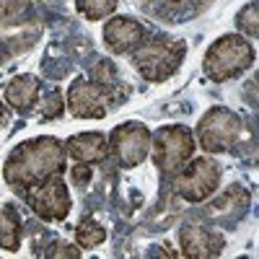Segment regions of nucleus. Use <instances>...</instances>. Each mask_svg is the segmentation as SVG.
Wrapping results in <instances>:
<instances>
[{"label":"nucleus","instance_id":"5","mask_svg":"<svg viewBox=\"0 0 259 259\" xmlns=\"http://www.w3.org/2000/svg\"><path fill=\"white\" fill-rule=\"evenodd\" d=\"M194 138L184 124H163L150 135V156L161 174L174 177L177 171L192 158Z\"/></svg>","mask_w":259,"mask_h":259},{"label":"nucleus","instance_id":"11","mask_svg":"<svg viewBox=\"0 0 259 259\" xmlns=\"http://www.w3.org/2000/svg\"><path fill=\"white\" fill-rule=\"evenodd\" d=\"M145 41V26L130 16H114L104 24V45L112 55L135 52Z\"/></svg>","mask_w":259,"mask_h":259},{"label":"nucleus","instance_id":"12","mask_svg":"<svg viewBox=\"0 0 259 259\" xmlns=\"http://www.w3.org/2000/svg\"><path fill=\"white\" fill-rule=\"evenodd\" d=\"M39 91H41V83L36 75H16L3 91V101L11 106L13 112L18 114H29L34 112V106L39 101Z\"/></svg>","mask_w":259,"mask_h":259},{"label":"nucleus","instance_id":"2","mask_svg":"<svg viewBox=\"0 0 259 259\" xmlns=\"http://www.w3.org/2000/svg\"><path fill=\"white\" fill-rule=\"evenodd\" d=\"M254 65V47L241 34H226L215 39L205 52L202 70L212 83H226L244 75Z\"/></svg>","mask_w":259,"mask_h":259},{"label":"nucleus","instance_id":"1","mask_svg":"<svg viewBox=\"0 0 259 259\" xmlns=\"http://www.w3.org/2000/svg\"><path fill=\"white\" fill-rule=\"evenodd\" d=\"M65 145L52 138V135H41L24 140L11 150V156L3 163V179L11 189L24 194L26 189L41 184L45 179L62 174L65 168Z\"/></svg>","mask_w":259,"mask_h":259},{"label":"nucleus","instance_id":"9","mask_svg":"<svg viewBox=\"0 0 259 259\" xmlns=\"http://www.w3.org/2000/svg\"><path fill=\"white\" fill-rule=\"evenodd\" d=\"M106 143H109V153L122 168H135L150 153V130L140 122H124L112 130Z\"/></svg>","mask_w":259,"mask_h":259},{"label":"nucleus","instance_id":"15","mask_svg":"<svg viewBox=\"0 0 259 259\" xmlns=\"http://www.w3.org/2000/svg\"><path fill=\"white\" fill-rule=\"evenodd\" d=\"M246 205H249V194H246V189H241L239 184H233L226 194H221V197L210 205L207 212H210V215H221V212H241V210H246Z\"/></svg>","mask_w":259,"mask_h":259},{"label":"nucleus","instance_id":"14","mask_svg":"<svg viewBox=\"0 0 259 259\" xmlns=\"http://www.w3.org/2000/svg\"><path fill=\"white\" fill-rule=\"evenodd\" d=\"M0 249H21V218L13 207H0Z\"/></svg>","mask_w":259,"mask_h":259},{"label":"nucleus","instance_id":"8","mask_svg":"<svg viewBox=\"0 0 259 259\" xmlns=\"http://www.w3.org/2000/svg\"><path fill=\"white\" fill-rule=\"evenodd\" d=\"M221 166L212 158H194L189 166H182L174 174V192L187 202H202L218 189Z\"/></svg>","mask_w":259,"mask_h":259},{"label":"nucleus","instance_id":"6","mask_svg":"<svg viewBox=\"0 0 259 259\" xmlns=\"http://www.w3.org/2000/svg\"><path fill=\"white\" fill-rule=\"evenodd\" d=\"M244 133V122L228 106H212L197 122V140L205 153H226L228 148L239 143Z\"/></svg>","mask_w":259,"mask_h":259},{"label":"nucleus","instance_id":"19","mask_svg":"<svg viewBox=\"0 0 259 259\" xmlns=\"http://www.w3.org/2000/svg\"><path fill=\"white\" fill-rule=\"evenodd\" d=\"M65 112V104H62V91L60 89H52L45 101H41V119H57L62 117Z\"/></svg>","mask_w":259,"mask_h":259},{"label":"nucleus","instance_id":"13","mask_svg":"<svg viewBox=\"0 0 259 259\" xmlns=\"http://www.w3.org/2000/svg\"><path fill=\"white\" fill-rule=\"evenodd\" d=\"M65 153L73 156L78 163H101L109 156V143H106L101 133H78L68 138Z\"/></svg>","mask_w":259,"mask_h":259},{"label":"nucleus","instance_id":"21","mask_svg":"<svg viewBox=\"0 0 259 259\" xmlns=\"http://www.w3.org/2000/svg\"><path fill=\"white\" fill-rule=\"evenodd\" d=\"M0 124H6V101H0Z\"/></svg>","mask_w":259,"mask_h":259},{"label":"nucleus","instance_id":"16","mask_svg":"<svg viewBox=\"0 0 259 259\" xmlns=\"http://www.w3.org/2000/svg\"><path fill=\"white\" fill-rule=\"evenodd\" d=\"M75 241L80 249H94V246L106 241V228L96 218H83L75 226Z\"/></svg>","mask_w":259,"mask_h":259},{"label":"nucleus","instance_id":"4","mask_svg":"<svg viewBox=\"0 0 259 259\" xmlns=\"http://www.w3.org/2000/svg\"><path fill=\"white\" fill-rule=\"evenodd\" d=\"M187 55V41L182 39H156L150 45H140L133 55L135 70L150 80V83H161L171 78Z\"/></svg>","mask_w":259,"mask_h":259},{"label":"nucleus","instance_id":"10","mask_svg":"<svg viewBox=\"0 0 259 259\" xmlns=\"http://www.w3.org/2000/svg\"><path fill=\"white\" fill-rule=\"evenodd\" d=\"M182 254L189 259H212L226 249V233L207 226H184L179 231Z\"/></svg>","mask_w":259,"mask_h":259},{"label":"nucleus","instance_id":"3","mask_svg":"<svg viewBox=\"0 0 259 259\" xmlns=\"http://www.w3.org/2000/svg\"><path fill=\"white\" fill-rule=\"evenodd\" d=\"M127 94L130 91L124 89V83L104 85L91 78H78L70 83L65 104H68L70 114L78 119H104L109 114V109H114V106H119L127 99Z\"/></svg>","mask_w":259,"mask_h":259},{"label":"nucleus","instance_id":"7","mask_svg":"<svg viewBox=\"0 0 259 259\" xmlns=\"http://www.w3.org/2000/svg\"><path fill=\"white\" fill-rule=\"evenodd\" d=\"M24 200L39 215V218L47 221V223L65 221L70 215V207H73L70 192H68V184H65L62 174H55V177L45 179L41 184L26 189L24 192Z\"/></svg>","mask_w":259,"mask_h":259},{"label":"nucleus","instance_id":"17","mask_svg":"<svg viewBox=\"0 0 259 259\" xmlns=\"http://www.w3.org/2000/svg\"><path fill=\"white\" fill-rule=\"evenodd\" d=\"M117 3L119 0H75V8L89 21H101L117 11Z\"/></svg>","mask_w":259,"mask_h":259},{"label":"nucleus","instance_id":"20","mask_svg":"<svg viewBox=\"0 0 259 259\" xmlns=\"http://www.w3.org/2000/svg\"><path fill=\"white\" fill-rule=\"evenodd\" d=\"M70 177H73V182L83 189L85 184L91 182V166L89 163H80V166H73V171H70Z\"/></svg>","mask_w":259,"mask_h":259},{"label":"nucleus","instance_id":"18","mask_svg":"<svg viewBox=\"0 0 259 259\" xmlns=\"http://www.w3.org/2000/svg\"><path fill=\"white\" fill-rule=\"evenodd\" d=\"M256 16H259V6H256V3L244 6V8L239 11V16H236V26H239V31L246 34V36H251V39H256V34H259Z\"/></svg>","mask_w":259,"mask_h":259}]
</instances>
